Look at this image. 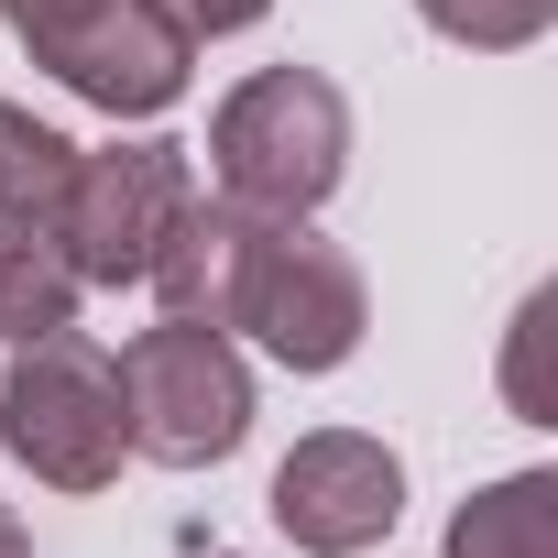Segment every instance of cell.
<instances>
[{"label": "cell", "instance_id": "8", "mask_svg": "<svg viewBox=\"0 0 558 558\" xmlns=\"http://www.w3.org/2000/svg\"><path fill=\"white\" fill-rule=\"evenodd\" d=\"M252 230H263L252 208H230V197H186V219L165 230V252H154V274H143V286L165 296V318H208V329H230Z\"/></svg>", "mask_w": 558, "mask_h": 558}, {"label": "cell", "instance_id": "9", "mask_svg": "<svg viewBox=\"0 0 558 558\" xmlns=\"http://www.w3.org/2000/svg\"><path fill=\"white\" fill-rule=\"evenodd\" d=\"M449 558H558V482L504 471L449 514Z\"/></svg>", "mask_w": 558, "mask_h": 558}, {"label": "cell", "instance_id": "14", "mask_svg": "<svg viewBox=\"0 0 558 558\" xmlns=\"http://www.w3.org/2000/svg\"><path fill=\"white\" fill-rule=\"evenodd\" d=\"M165 12H175L186 34H252V23L274 12V0H165Z\"/></svg>", "mask_w": 558, "mask_h": 558}, {"label": "cell", "instance_id": "4", "mask_svg": "<svg viewBox=\"0 0 558 558\" xmlns=\"http://www.w3.org/2000/svg\"><path fill=\"white\" fill-rule=\"evenodd\" d=\"M230 329H252L286 373H340L373 329V296H362V263L340 241H318L307 219H263L252 252H241V296H230Z\"/></svg>", "mask_w": 558, "mask_h": 558}, {"label": "cell", "instance_id": "11", "mask_svg": "<svg viewBox=\"0 0 558 558\" xmlns=\"http://www.w3.org/2000/svg\"><path fill=\"white\" fill-rule=\"evenodd\" d=\"M77 263L45 241V230H12V219H0V340H45V329H77Z\"/></svg>", "mask_w": 558, "mask_h": 558}, {"label": "cell", "instance_id": "3", "mask_svg": "<svg viewBox=\"0 0 558 558\" xmlns=\"http://www.w3.org/2000/svg\"><path fill=\"white\" fill-rule=\"evenodd\" d=\"M121 416L132 449L165 471H208L252 438V362L230 351V329L208 318H165L121 351Z\"/></svg>", "mask_w": 558, "mask_h": 558}, {"label": "cell", "instance_id": "7", "mask_svg": "<svg viewBox=\"0 0 558 558\" xmlns=\"http://www.w3.org/2000/svg\"><path fill=\"white\" fill-rule=\"evenodd\" d=\"M56 88H77L88 110H110V121H154V110H175L186 99V66H197V34L165 12V0H110L99 23H77L66 45H45L34 56Z\"/></svg>", "mask_w": 558, "mask_h": 558}, {"label": "cell", "instance_id": "12", "mask_svg": "<svg viewBox=\"0 0 558 558\" xmlns=\"http://www.w3.org/2000/svg\"><path fill=\"white\" fill-rule=\"evenodd\" d=\"M416 23L471 45V56H514V45H536L558 23V0H416Z\"/></svg>", "mask_w": 558, "mask_h": 558}, {"label": "cell", "instance_id": "15", "mask_svg": "<svg viewBox=\"0 0 558 558\" xmlns=\"http://www.w3.org/2000/svg\"><path fill=\"white\" fill-rule=\"evenodd\" d=\"M0 558H34V536H23V514L0 504Z\"/></svg>", "mask_w": 558, "mask_h": 558}, {"label": "cell", "instance_id": "13", "mask_svg": "<svg viewBox=\"0 0 558 558\" xmlns=\"http://www.w3.org/2000/svg\"><path fill=\"white\" fill-rule=\"evenodd\" d=\"M110 0H0V23H12V45L23 56H45V45H66L77 23H99Z\"/></svg>", "mask_w": 558, "mask_h": 558}, {"label": "cell", "instance_id": "1", "mask_svg": "<svg viewBox=\"0 0 558 558\" xmlns=\"http://www.w3.org/2000/svg\"><path fill=\"white\" fill-rule=\"evenodd\" d=\"M208 175L252 219H318L351 175V99L318 66H263L208 110Z\"/></svg>", "mask_w": 558, "mask_h": 558}, {"label": "cell", "instance_id": "6", "mask_svg": "<svg viewBox=\"0 0 558 558\" xmlns=\"http://www.w3.org/2000/svg\"><path fill=\"white\" fill-rule=\"evenodd\" d=\"M395 514H405V460L362 427H318L274 460V525L307 558H362L395 536Z\"/></svg>", "mask_w": 558, "mask_h": 558}, {"label": "cell", "instance_id": "2", "mask_svg": "<svg viewBox=\"0 0 558 558\" xmlns=\"http://www.w3.org/2000/svg\"><path fill=\"white\" fill-rule=\"evenodd\" d=\"M0 449H12L45 493H110L121 460H132L121 362H110L88 329L23 340V362L0 373Z\"/></svg>", "mask_w": 558, "mask_h": 558}, {"label": "cell", "instance_id": "10", "mask_svg": "<svg viewBox=\"0 0 558 558\" xmlns=\"http://www.w3.org/2000/svg\"><path fill=\"white\" fill-rule=\"evenodd\" d=\"M66 175H77V143H66L56 121H34L23 99H0V219H12V230H45V241H56Z\"/></svg>", "mask_w": 558, "mask_h": 558}, {"label": "cell", "instance_id": "5", "mask_svg": "<svg viewBox=\"0 0 558 558\" xmlns=\"http://www.w3.org/2000/svg\"><path fill=\"white\" fill-rule=\"evenodd\" d=\"M186 197H197L186 143H165V132L110 143V154L77 143V175H66V208H56V252L77 263V286H143L165 230L186 219Z\"/></svg>", "mask_w": 558, "mask_h": 558}]
</instances>
